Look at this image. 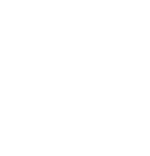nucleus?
Masks as SVG:
<instances>
[]
</instances>
